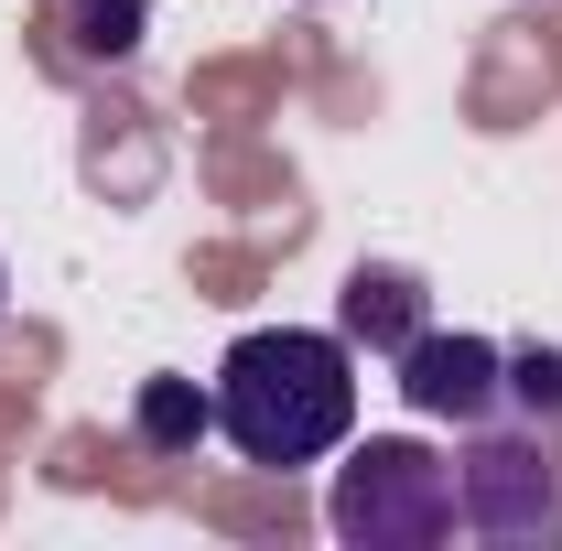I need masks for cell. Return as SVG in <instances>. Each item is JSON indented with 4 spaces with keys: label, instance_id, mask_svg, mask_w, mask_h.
<instances>
[{
    "label": "cell",
    "instance_id": "obj_1",
    "mask_svg": "<svg viewBox=\"0 0 562 551\" xmlns=\"http://www.w3.org/2000/svg\"><path fill=\"white\" fill-rule=\"evenodd\" d=\"M216 432L249 454V465H314L357 432V357L347 336H314V325H260L216 357Z\"/></svg>",
    "mask_w": 562,
    "mask_h": 551
},
{
    "label": "cell",
    "instance_id": "obj_2",
    "mask_svg": "<svg viewBox=\"0 0 562 551\" xmlns=\"http://www.w3.org/2000/svg\"><path fill=\"white\" fill-rule=\"evenodd\" d=\"M325 519H336L347 551H432L454 530V465H443L432 443H412V432H379V443L347 454Z\"/></svg>",
    "mask_w": 562,
    "mask_h": 551
},
{
    "label": "cell",
    "instance_id": "obj_3",
    "mask_svg": "<svg viewBox=\"0 0 562 551\" xmlns=\"http://www.w3.org/2000/svg\"><path fill=\"white\" fill-rule=\"evenodd\" d=\"M454 519L476 530V541H562V454H552V421H530V432H487L476 421V443H465V476H454Z\"/></svg>",
    "mask_w": 562,
    "mask_h": 551
},
{
    "label": "cell",
    "instance_id": "obj_4",
    "mask_svg": "<svg viewBox=\"0 0 562 551\" xmlns=\"http://www.w3.org/2000/svg\"><path fill=\"white\" fill-rule=\"evenodd\" d=\"M401 401H412L422 421H476L508 401V357H497L487 336H443V325H422L412 346H401Z\"/></svg>",
    "mask_w": 562,
    "mask_h": 551
},
{
    "label": "cell",
    "instance_id": "obj_5",
    "mask_svg": "<svg viewBox=\"0 0 562 551\" xmlns=\"http://www.w3.org/2000/svg\"><path fill=\"white\" fill-rule=\"evenodd\" d=\"M422 325H432V303H422V281H412V271H390V260H357V271H347V346L401 357Z\"/></svg>",
    "mask_w": 562,
    "mask_h": 551
},
{
    "label": "cell",
    "instance_id": "obj_6",
    "mask_svg": "<svg viewBox=\"0 0 562 551\" xmlns=\"http://www.w3.org/2000/svg\"><path fill=\"white\" fill-rule=\"evenodd\" d=\"M131 432L151 454H195L216 432V390H195V379H140L131 390Z\"/></svg>",
    "mask_w": 562,
    "mask_h": 551
},
{
    "label": "cell",
    "instance_id": "obj_7",
    "mask_svg": "<svg viewBox=\"0 0 562 551\" xmlns=\"http://www.w3.org/2000/svg\"><path fill=\"white\" fill-rule=\"evenodd\" d=\"M140 22H151V0H55V33H66V55H87V66H131Z\"/></svg>",
    "mask_w": 562,
    "mask_h": 551
},
{
    "label": "cell",
    "instance_id": "obj_8",
    "mask_svg": "<svg viewBox=\"0 0 562 551\" xmlns=\"http://www.w3.org/2000/svg\"><path fill=\"white\" fill-rule=\"evenodd\" d=\"M508 401L530 421H562V346H519L508 357Z\"/></svg>",
    "mask_w": 562,
    "mask_h": 551
},
{
    "label": "cell",
    "instance_id": "obj_9",
    "mask_svg": "<svg viewBox=\"0 0 562 551\" xmlns=\"http://www.w3.org/2000/svg\"><path fill=\"white\" fill-rule=\"evenodd\" d=\"M0 303H11V281H0Z\"/></svg>",
    "mask_w": 562,
    "mask_h": 551
}]
</instances>
